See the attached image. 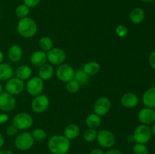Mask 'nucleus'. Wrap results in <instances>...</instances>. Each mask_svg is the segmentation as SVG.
Wrapping results in <instances>:
<instances>
[{
  "instance_id": "nucleus-1",
  "label": "nucleus",
  "mask_w": 155,
  "mask_h": 154,
  "mask_svg": "<svg viewBox=\"0 0 155 154\" xmlns=\"http://www.w3.org/2000/svg\"><path fill=\"white\" fill-rule=\"evenodd\" d=\"M48 148L52 154H68L71 149V142L64 135L56 134L48 139Z\"/></svg>"
},
{
  "instance_id": "nucleus-2",
  "label": "nucleus",
  "mask_w": 155,
  "mask_h": 154,
  "mask_svg": "<svg viewBox=\"0 0 155 154\" xmlns=\"http://www.w3.org/2000/svg\"><path fill=\"white\" fill-rule=\"evenodd\" d=\"M37 24L35 20L30 17L20 19L17 25L18 33L20 36L26 39L33 37L37 32Z\"/></svg>"
},
{
  "instance_id": "nucleus-3",
  "label": "nucleus",
  "mask_w": 155,
  "mask_h": 154,
  "mask_svg": "<svg viewBox=\"0 0 155 154\" xmlns=\"http://www.w3.org/2000/svg\"><path fill=\"white\" fill-rule=\"evenodd\" d=\"M34 142L31 132L24 131L15 137V146L18 150L27 151L33 147Z\"/></svg>"
},
{
  "instance_id": "nucleus-4",
  "label": "nucleus",
  "mask_w": 155,
  "mask_h": 154,
  "mask_svg": "<svg viewBox=\"0 0 155 154\" xmlns=\"http://www.w3.org/2000/svg\"><path fill=\"white\" fill-rule=\"evenodd\" d=\"M12 124L18 130L24 131L31 128L33 124V119L30 114L26 112H21L15 115L12 120Z\"/></svg>"
},
{
  "instance_id": "nucleus-5",
  "label": "nucleus",
  "mask_w": 155,
  "mask_h": 154,
  "mask_svg": "<svg viewBox=\"0 0 155 154\" xmlns=\"http://www.w3.org/2000/svg\"><path fill=\"white\" fill-rule=\"evenodd\" d=\"M152 132H151V128L149 125H139L133 134L134 142L136 143H148L151 138Z\"/></svg>"
},
{
  "instance_id": "nucleus-6",
  "label": "nucleus",
  "mask_w": 155,
  "mask_h": 154,
  "mask_svg": "<svg viewBox=\"0 0 155 154\" xmlns=\"http://www.w3.org/2000/svg\"><path fill=\"white\" fill-rule=\"evenodd\" d=\"M97 141L100 146L106 149H109L114 146L116 142V137L114 134L109 130L102 129L98 131Z\"/></svg>"
},
{
  "instance_id": "nucleus-7",
  "label": "nucleus",
  "mask_w": 155,
  "mask_h": 154,
  "mask_svg": "<svg viewBox=\"0 0 155 154\" xmlns=\"http://www.w3.org/2000/svg\"><path fill=\"white\" fill-rule=\"evenodd\" d=\"M49 105V98L47 95L41 94L34 97L31 103V108L34 113H42L48 110Z\"/></svg>"
},
{
  "instance_id": "nucleus-8",
  "label": "nucleus",
  "mask_w": 155,
  "mask_h": 154,
  "mask_svg": "<svg viewBox=\"0 0 155 154\" xmlns=\"http://www.w3.org/2000/svg\"><path fill=\"white\" fill-rule=\"evenodd\" d=\"M44 88V81L39 76H33L29 79L26 84V89L29 95L35 97L41 95Z\"/></svg>"
},
{
  "instance_id": "nucleus-9",
  "label": "nucleus",
  "mask_w": 155,
  "mask_h": 154,
  "mask_svg": "<svg viewBox=\"0 0 155 154\" xmlns=\"http://www.w3.org/2000/svg\"><path fill=\"white\" fill-rule=\"evenodd\" d=\"M67 58L65 51L59 48H52L47 52V60L51 65H61Z\"/></svg>"
},
{
  "instance_id": "nucleus-10",
  "label": "nucleus",
  "mask_w": 155,
  "mask_h": 154,
  "mask_svg": "<svg viewBox=\"0 0 155 154\" xmlns=\"http://www.w3.org/2000/svg\"><path fill=\"white\" fill-rule=\"evenodd\" d=\"M75 75V70L74 68L69 64L63 63L59 65L56 69V75L60 81L67 83L68 82L74 79Z\"/></svg>"
},
{
  "instance_id": "nucleus-11",
  "label": "nucleus",
  "mask_w": 155,
  "mask_h": 154,
  "mask_svg": "<svg viewBox=\"0 0 155 154\" xmlns=\"http://www.w3.org/2000/svg\"><path fill=\"white\" fill-rule=\"evenodd\" d=\"M16 106V99L15 96L6 91L0 94V110L4 113L11 112Z\"/></svg>"
},
{
  "instance_id": "nucleus-12",
  "label": "nucleus",
  "mask_w": 155,
  "mask_h": 154,
  "mask_svg": "<svg viewBox=\"0 0 155 154\" xmlns=\"http://www.w3.org/2000/svg\"><path fill=\"white\" fill-rule=\"evenodd\" d=\"M24 81L18 77L15 78H11L8 81H6L5 85V91L8 93L11 94L12 95H18L21 94L24 91Z\"/></svg>"
},
{
  "instance_id": "nucleus-13",
  "label": "nucleus",
  "mask_w": 155,
  "mask_h": 154,
  "mask_svg": "<svg viewBox=\"0 0 155 154\" xmlns=\"http://www.w3.org/2000/svg\"><path fill=\"white\" fill-rule=\"evenodd\" d=\"M111 107V102L110 99L106 97H101L95 101L94 104V113L100 116H105L110 111Z\"/></svg>"
},
{
  "instance_id": "nucleus-14",
  "label": "nucleus",
  "mask_w": 155,
  "mask_h": 154,
  "mask_svg": "<svg viewBox=\"0 0 155 154\" xmlns=\"http://www.w3.org/2000/svg\"><path fill=\"white\" fill-rule=\"evenodd\" d=\"M138 119L143 125H152L155 122V110L148 107L141 109L138 113Z\"/></svg>"
},
{
  "instance_id": "nucleus-15",
  "label": "nucleus",
  "mask_w": 155,
  "mask_h": 154,
  "mask_svg": "<svg viewBox=\"0 0 155 154\" xmlns=\"http://www.w3.org/2000/svg\"><path fill=\"white\" fill-rule=\"evenodd\" d=\"M120 103L123 107L128 109H133L139 104V98L137 95L132 92H127L122 95Z\"/></svg>"
},
{
  "instance_id": "nucleus-16",
  "label": "nucleus",
  "mask_w": 155,
  "mask_h": 154,
  "mask_svg": "<svg viewBox=\"0 0 155 154\" xmlns=\"http://www.w3.org/2000/svg\"><path fill=\"white\" fill-rule=\"evenodd\" d=\"M47 53L42 50L34 51L30 56V63L33 66L40 67L47 62Z\"/></svg>"
},
{
  "instance_id": "nucleus-17",
  "label": "nucleus",
  "mask_w": 155,
  "mask_h": 154,
  "mask_svg": "<svg viewBox=\"0 0 155 154\" xmlns=\"http://www.w3.org/2000/svg\"><path fill=\"white\" fill-rule=\"evenodd\" d=\"M23 57V49L19 45H12L8 51V57L14 63L19 62Z\"/></svg>"
},
{
  "instance_id": "nucleus-18",
  "label": "nucleus",
  "mask_w": 155,
  "mask_h": 154,
  "mask_svg": "<svg viewBox=\"0 0 155 154\" xmlns=\"http://www.w3.org/2000/svg\"><path fill=\"white\" fill-rule=\"evenodd\" d=\"M142 102L146 107L155 109V87L150 88L144 93Z\"/></svg>"
},
{
  "instance_id": "nucleus-19",
  "label": "nucleus",
  "mask_w": 155,
  "mask_h": 154,
  "mask_svg": "<svg viewBox=\"0 0 155 154\" xmlns=\"http://www.w3.org/2000/svg\"><path fill=\"white\" fill-rule=\"evenodd\" d=\"M54 73V69L52 65L50 63H45L39 67L38 76L43 81H45V80H49L50 79L52 78Z\"/></svg>"
},
{
  "instance_id": "nucleus-20",
  "label": "nucleus",
  "mask_w": 155,
  "mask_h": 154,
  "mask_svg": "<svg viewBox=\"0 0 155 154\" xmlns=\"http://www.w3.org/2000/svg\"><path fill=\"white\" fill-rule=\"evenodd\" d=\"M80 134V128L75 123H71L67 125L64 128V135L68 140H74L79 137Z\"/></svg>"
},
{
  "instance_id": "nucleus-21",
  "label": "nucleus",
  "mask_w": 155,
  "mask_h": 154,
  "mask_svg": "<svg viewBox=\"0 0 155 154\" xmlns=\"http://www.w3.org/2000/svg\"><path fill=\"white\" fill-rule=\"evenodd\" d=\"M130 20L133 24H140L145 18V12L141 8H135L130 11Z\"/></svg>"
},
{
  "instance_id": "nucleus-22",
  "label": "nucleus",
  "mask_w": 155,
  "mask_h": 154,
  "mask_svg": "<svg viewBox=\"0 0 155 154\" xmlns=\"http://www.w3.org/2000/svg\"><path fill=\"white\" fill-rule=\"evenodd\" d=\"M14 74V69L9 63H0V81H8L12 78Z\"/></svg>"
},
{
  "instance_id": "nucleus-23",
  "label": "nucleus",
  "mask_w": 155,
  "mask_h": 154,
  "mask_svg": "<svg viewBox=\"0 0 155 154\" xmlns=\"http://www.w3.org/2000/svg\"><path fill=\"white\" fill-rule=\"evenodd\" d=\"M83 69L86 73H87L90 76V75H96L97 73H98L101 69V65L96 61H89L83 65Z\"/></svg>"
},
{
  "instance_id": "nucleus-24",
  "label": "nucleus",
  "mask_w": 155,
  "mask_h": 154,
  "mask_svg": "<svg viewBox=\"0 0 155 154\" xmlns=\"http://www.w3.org/2000/svg\"><path fill=\"white\" fill-rule=\"evenodd\" d=\"M32 73V69L27 65H21L17 69V77L23 81L31 78Z\"/></svg>"
},
{
  "instance_id": "nucleus-25",
  "label": "nucleus",
  "mask_w": 155,
  "mask_h": 154,
  "mask_svg": "<svg viewBox=\"0 0 155 154\" xmlns=\"http://www.w3.org/2000/svg\"><path fill=\"white\" fill-rule=\"evenodd\" d=\"M101 123V116L95 113H91L86 117V124L88 128H95L100 126Z\"/></svg>"
},
{
  "instance_id": "nucleus-26",
  "label": "nucleus",
  "mask_w": 155,
  "mask_h": 154,
  "mask_svg": "<svg viewBox=\"0 0 155 154\" xmlns=\"http://www.w3.org/2000/svg\"><path fill=\"white\" fill-rule=\"evenodd\" d=\"M74 79L80 84V85H86L90 81L89 75L83 71V69H80L75 71Z\"/></svg>"
},
{
  "instance_id": "nucleus-27",
  "label": "nucleus",
  "mask_w": 155,
  "mask_h": 154,
  "mask_svg": "<svg viewBox=\"0 0 155 154\" xmlns=\"http://www.w3.org/2000/svg\"><path fill=\"white\" fill-rule=\"evenodd\" d=\"M39 46L42 51L48 52L53 48L52 39L48 36H42L39 40Z\"/></svg>"
},
{
  "instance_id": "nucleus-28",
  "label": "nucleus",
  "mask_w": 155,
  "mask_h": 154,
  "mask_svg": "<svg viewBox=\"0 0 155 154\" xmlns=\"http://www.w3.org/2000/svg\"><path fill=\"white\" fill-rule=\"evenodd\" d=\"M31 134L35 141L37 142L44 141L47 137L46 131L42 128H36V129L33 130Z\"/></svg>"
},
{
  "instance_id": "nucleus-29",
  "label": "nucleus",
  "mask_w": 155,
  "mask_h": 154,
  "mask_svg": "<svg viewBox=\"0 0 155 154\" xmlns=\"http://www.w3.org/2000/svg\"><path fill=\"white\" fill-rule=\"evenodd\" d=\"M98 131L95 128H88L83 133V139L88 143L95 141L97 138Z\"/></svg>"
},
{
  "instance_id": "nucleus-30",
  "label": "nucleus",
  "mask_w": 155,
  "mask_h": 154,
  "mask_svg": "<svg viewBox=\"0 0 155 154\" xmlns=\"http://www.w3.org/2000/svg\"><path fill=\"white\" fill-rule=\"evenodd\" d=\"M29 13H30V8L27 7L26 5L21 4L19 5L15 9V14L20 19L28 17Z\"/></svg>"
},
{
  "instance_id": "nucleus-31",
  "label": "nucleus",
  "mask_w": 155,
  "mask_h": 154,
  "mask_svg": "<svg viewBox=\"0 0 155 154\" xmlns=\"http://www.w3.org/2000/svg\"><path fill=\"white\" fill-rule=\"evenodd\" d=\"M80 84L76 81L75 79H72L71 81L68 82L66 83V89L69 93L71 94H75L77 93V91L80 89Z\"/></svg>"
},
{
  "instance_id": "nucleus-32",
  "label": "nucleus",
  "mask_w": 155,
  "mask_h": 154,
  "mask_svg": "<svg viewBox=\"0 0 155 154\" xmlns=\"http://www.w3.org/2000/svg\"><path fill=\"white\" fill-rule=\"evenodd\" d=\"M133 153L134 154H148L149 150H148V146L143 143H135L133 148Z\"/></svg>"
},
{
  "instance_id": "nucleus-33",
  "label": "nucleus",
  "mask_w": 155,
  "mask_h": 154,
  "mask_svg": "<svg viewBox=\"0 0 155 154\" xmlns=\"http://www.w3.org/2000/svg\"><path fill=\"white\" fill-rule=\"evenodd\" d=\"M115 33L118 37L124 38L128 35V29L126 26L120 24V25L117 26L115 28Z\"/></svg>"
},
{
  "instance_id": "nucleus-34",
  "label": "nucleus",
  "mask_w": 155,
  "mask_h": 154,
  "mask_svg": "<svg viewBox=\"0 0 155 154\" xmlns=\"http://www.w3.org/2000/svg\"><path fill=\"white\" fill-rule=\"evenodd\" d=\"M18 131H19V130L12 124V125H8V126L6 128L5 133L8 137H14V136L17 135V134L18 133Z\"/></svg>"
},
{
  "instance_id": "nucleus-35",
  "label": "nucleus",
  "mask_w": 155,
  "mask_h": 154,
  "mask_svg": "<svg viewBox=\"0 0 155 154\" xmlns=\"http://www.w3.org/2000/svg\"><path fill=\"white\" fill-rule=\"evenodd\" d=\"M23 1H24V4L30 8L36 7L39 4L41 0H23Z\"/></svg>"
},
{
  "instance_id": "nucleus-36",
  "label": "nucleus",
  "mask_w": 155,
  "mask_h": 154,
  "mask_svg": "<svg viewBox=\"0 0 155 154\" xmlns=\"http://www.w3.org/2000/svg\"><path fill=\"white\" fill-rule=\"evenodd\" d=\"M148 61H149V64L153 69H155V51H152L151 53L149 56V58H148Z\"/></svg>"
},
{
  "instance_id": "nucleus-37",
  "label": "nucleus",
  "mask_w": 155,
  "mask_h": 154,
  "mask_svg": "<svg viewBox=\"0 0 155 154\" xmlns=\"http://www.w3.org/2000/svg\"><path fill=\"white\" fill-rule=\"evenodd\" d=\"M9 116L7 113H1L0 114V125L2 124H5L8 121Z\"/></svg>"
},
{
  "instance_id": "nucleus-38",
  "label": "nucleus",
  "mask_w": 155,
  "mask_h": 154,
  "mask_svg": "<svg viewBox=\"0 0 155 154\" xmlns=\"http://www.w3.org/2000/svg\"><path fill=\"white\" fill-rule=\"evenodd\" d=\"M104 154H123L120 150L117 149H111L107 150V152H104Z\"/></svg>"
},
{
  "instance_id": "nucleus-39",
  "label": "nucleus",
  "mask_w": 155,
  "mask_h": 154,
  "mask_svg": "<svg viewBox=\"0 0 155 154\" xmlns=\"http://www.w3.org/2000/svg\"><path fill=\"white\" fill-rule=\"evenodd\" d=\"M90 154H104V152L100 148H95V149H92Z\"/></svg>"
},
{
  "instance_id": "nucleus-40",
  "label": "nucleus",
  "mask_w": 155,
  "mask_h": 154,
  "mask_svg": "<svg viewBox=\"0 0 155 154\" xmlns=\"http://www.w3.org/2000/svg\"><path fill=\"white\" fill-rule=\"evenodd\" d=\"M4 143H5L4 136L2 135V133H0V148H1L2 146H3Z\"/></svg>"
},
{
  "instance_id": "nucleus-41",
  "label": "nucleus",
  "mask_w": 155,
  "mask_h": 154,
  "mask_svg": "<svg viewBox=\"0 0 155 154\" xmlns=\"http://www.w3.org/2000/svg\"><path fill=\"white\" fill-rule=\"evenodd\" d=\"M0 154H15L12 151L8 150V149H2L0 150Z\"/></svg>"
},
{
  "instance_id": "nucleus-42",
  "label": "nucleus",
  "mask_w": 155,
  "mask_h": 154,
  "mask_svg": "<svg viewBox=\"0 0 155 154\" xmlns=\"http://www.w3.org/2000/svg\"><path fill=\"white\" fill-rule=\"evenodd\" d=\"M4 60V54L2 51H0V63H2Z\"/></svg>"
},
{
  "instance_id": "nucleus-43",
  "label": "nucleus",
  "mask_w": 155,
  "mask_h": 154,
  "mask_svg": "<svg viewBox=\"0 0 155 154\" xmlns=\"http://www.w3.org/2000/svg\"><path fill=\"white\" fill-rule=\"evenodd\" d=\"M127 140H128V141H130V142H134V139H133V134H132V135L128 136V137H127Z\"/></svg>"
},
{
  "instance_id": "nucleus-44",
  "label": "nucleus",
  "mask_w": 155,
  "mask_h": 154,
  "mask_svg": "<svg viewBox=\"0 0 155 154\" xmlns=\"http://www.w3.org/2000/svg\"><path fill=\"white\" fill-rule=\"evenodd\" d=\"M151 132H152V134L155 135V122L154 124H153V126L152 128H151Z\"/></svg>"
},
{
  "instance_id": "nucleus-45",
  "label": "nucleus",
  "mask_w": 155,
  "mask_h": 154,
  "mask_svg": "<svg viewBox=\"0 0 155 154\" xmlns=\"http://www.w3.org/2000/svg\"><path fill=\"white\" fill-rule=\"evenodd\" d=\"M140 1L144 2H154L155 0H140Z\"/></svg>"
},
{
  "instance_id": "nucleus-46",
  "label": "nucleus",
  "mask_w": 155,
  "mask_h": 154,
  "mask_svg": "<svg viewBox=\"0 0 155 154\" xmlns=\"http://www.w3.org/2000/svg\"><path fill=\"white\" fill-rule=\"evenodd\" d=\"M2 92H3V86H2V85L0 83V94H1Z\"/></svg>"
}]
</instances>
